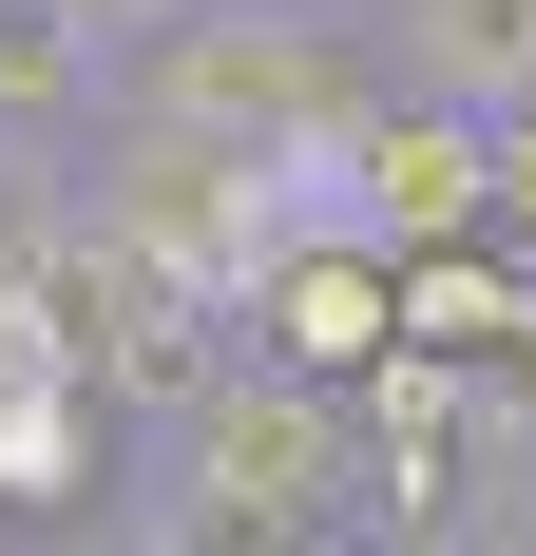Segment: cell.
<instances>
[{
	"label": "cell",
	"instance_id": "1",
	"mask_svg": "<svg viewBox=\"0 0 536 556\" xmlns=\"http://www.w3.org/2000/svg\"><path fill=\"white\" fill-rule=\"evenodd\" d=\"M115 538H154V556H345L365 538V403L230 345L192 403H154V460H135Z\"/></svg>",
	"mask_w": 536,
	"mask_h": 556
},
{
	"label": "cell",
	"instance_id": "2",
	"mask_svg": "<svg viewBox=\"0 0 536 556\" xmlns=\"http://www.w3.org/2000/svg\"><path fill=\"white\" fill-rule=\"evenodd\" d=\"M365 97H383V20H326V0H173V20L115 39V97L97 115L288 154V135H345Z\"/></svg>",
	"mask_w": 536,
	"mask_h": 556
},
{
	"label": "cell",
	"instance_id": "3",
	"mask_svg": "<svg viewBox=\"0 0 536 556\" xmlns=\"http://www.w3.org/2000/svg\"><path fill=\"white\" fill-rule=\"evenodd\" d=\"M135 460H154V403L115 384V345L39 365L0 403V538H115L135 518Z\"/></svg>",
	"mask_w": 536,
	"mask_h": 556
},
{
	"label": "cell",
	"instance_id": "4",
	"mask_svg": "<svg viewBox=\"0 0 536 556\" xmlns=\"http://www.w3.org/2000/svg\"><path fill=\"white\" fill-rule=\"evenodd\" d=\"M345 230H383V250L498 230V115L403 97V77H383V97H365V135H345Z\"/></svg>",
	"mask_w": 536,
	"mask_h": 556
},
{
	"label": "cell",
	"instance_id": "5",
	"mask_svg": "<svg viewBox=\"0 0 536 556\" xmlns=\"http://www.w3.org/2000/svg\"><path fill=\"white\" fill-rule=\"evenodd\" d=\"M250 345L307 365V384H365L383 345H403V250H383V230H288L250 269Z\"/></svg>",
	"mask_w": 536,
	"mask_h": 556
},
{
	"label": "cell",
	"instance_id": "6",
	"mask_svg": "<svg viewBox=\"0 0 536 556\" xmlns=\"http://www.w3.org/2000/svg\"><path fill=\"white\" fill-rule=\"evenodd\" d=\"M365 20H383V77L403 97H460V115L536 97V0H365Z\"/></svg>",
	"mask_w": 536,
	"mask_h": 556
},
{
	"label": "cell",
	"instance_id": "7",
	"mask_svg": "<svg viewBox=\"0 0 536 556\" xmlns=\"http://www.w3.org/2000/svg\"><path fill=\"white\" fill-rule=\"evenodd\" d=\"M536 327V250L518 230H441V250H403V345H441V365H518Z\"/></svg>",
	"mask_w": 536,
	"mask_h": 556
}]
</instances>
